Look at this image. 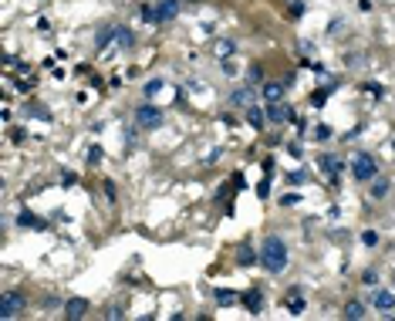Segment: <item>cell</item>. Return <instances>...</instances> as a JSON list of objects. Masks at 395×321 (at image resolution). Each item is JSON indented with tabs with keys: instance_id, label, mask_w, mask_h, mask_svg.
<instances>
[{
	"instance_id": "22",
	"label": "cell",
	"mask_w": 395,
	"mask_h": 321,
	"mask_svg": "<svg viewBox=\"0 0 395 321\" xmlns=\"http://www.w3.org/2000/svg\"><path fill=\"white\" fill-rule=\"evenodd\" d=\"M216 305H220V308L240 305V294H236V291H226V288H220V291H216Z\"/></svg>"
},
{
	"instance_id": "37",
	"label": "cell",
	"mask_w": 395,
	"mask_h": 321,
	"mask_svg": "<svg viewBox=\"0 0 395 321\" xmlns=\"http://www.w3.org/2000/svg\"><path fill=\"white\" fill-rule=\"evenodd\" d=\"M102 156H105V153H102V145H91V149H88V162H91V166L102 162Z\"/></svg>"
},
{
	"instance_id": "14",
	"label": "cell",
	"mask_w": 395,
	"mask_h": 321,
	"mask_svg": "<svg viewBox=\"0 0 395 321\" xmlns=\"http://www.w3.org/2000/svg\"><path fill=\"white\" fill-rule=\"evenodd\" d=\"M115 44H118L122 51H132V48H135V34H132V27L115 24Z\"/></svg>"
},
{
	"instance_id": "18",
	"label": "cell",
	"mask_w": 395,
	"mask_h": 321,
	"mask_svg": "<svg viewBox=\"0 0 395 321\" xmlns=\"http://www.w3.org/2000/svg\"><path fill=\"white\" fill-rule=\"evenodd\" d=\"M213 54L216 58H233L236 54V41H226V37H220V41H213Z\"/></svg>"
},
{
	"instance_id": "19",
	"label": "cell",
	"mask_w": 395,
	"mask_h": 321,
	"mask_svg": "<svg viewBox=\"0 0 395 321\" xmlns=\"http://www.w3.org/2000/svg\"><path fill=\"white\" fill-rule=\"evenodd\" d=\"M341 314H345V318H365V314H368V308H365L362 301H358V297H351V301H345Z\"/></svg>"
},
{
	"instance_id": "36",
	"label": "cell",
	"mask_w": 395,
	"mask_h": 321,
	"mask_svg": "<svg viewBox=\"0 0 395 321\" xmlns=\"http://www.w3.org/2000/svg\"><path fill=\"white\" fill-rule=\"evenodd\" d=\"M274 166H277V162H274V156H267V159L260 162V169H264V176H267V179L274 176Z\"/></svg>"
},
{
	"instance_id": "1",
	"label": "cell",
	"mask_w": 395,
	"mask_h": 321,
	"mask_svg": "<svg viewBox=\"0 0 395 321\" xmlns=\"http://www.w3.org/2000/svg\"><path fill=\"white\" fill-rule=\"evenodd\" d=\"M287 260H290V250H287V243H284V237L270 233V237L260 243V267H264L267 274H284L287 271Z\"/></svg>"
},
{
	"instance_id": "7",
	"label": "cell",
	"mask_w": 395,
	"mask_h": 321,
	"mask_svg": "<svg viewBox=\"0 0 395 321\" xmlns=\"http://www.w3.org/2000/svg\"><path fill=\"white\" fill-rule=\"evenodd\" d=\"M260 95H264V102H267V105L284 102V95H287V81H267L264 88H260Z\"/></svg>"
},
{
	"instance_id": "23",
	"label": "cell",
	"mask_w": 395,
	"mask_h": 321,
	"mask_svg": "<svg viewBox=\"0 0 395 321\" xmlns=\"http://www.w3.org/2000/svg\"><path fill=\"white\" fill-rule=\"evenodd\" d=\"M112 41H115V27L108 24V27H102V31L95 34V48L102 51V48H108V44H112Z\"/></svg>"
},
{
	"instance_id": "12",
	"label": "cell",
	"mask_w": 395,
	"mask_h": 321,
	"mask_svg": "<svg viewBox=\"0 0 395 321\" xmlns=\"http://www.w3.org/2000/svg\"><path fill=\"white\" fill-rule=\"evenodd\" d=\"M88 308L91 305L85 301V297H68L61 311H65V318H81V314H88Z\"/></svg>"
},
{
	"instance_id": "25",
	"label": "cell",
	"mask_w": 395,
	"mask_h": 321,
	"mask_svg": "<svg viewBox=\"0 0 395 321\" xmlns=\"http://www.w3.org/2000/svg\"><path fill=\"white\" fill-rule=\"evenodd\" d=\"M24 115H34V119H41V122H51V115L41 108V105H24Z\"/></svg>"
},
{
	"instance_id": "34",
	"label": "cell",
	"mask_w": 395,
	"mask_h": 321,
	"mask_svg": "<svg viewBox=\"0 0 395 321\" xmlns=\"http://www.w3.org/2000/svg\"><path fill=\"white\" fill-rule=\"evenodd\" d=\"M260 78H264V71H260V64H253L250 71H247V81H250V85H260Z\"/></svg>"
},
{
	"instance_id": "9",
	"label": "cell",
	"mask_w": 395,
	"mask_h": 321,
	"mask_svg": "<svg viewBox=\"0 0 395 321\" xmlns=\"http://www.w3.org/2000/svg\"><path fill=\"white\" fill-rule=\"evenodd\" d=\"M318 166H321V173L324 176H331V179H338V173L345 169V162L338 159V156H331V153H324V156H318Z\"/></svg>"
},
{
	"instance_id": "2",
	"label": "cell",
	"mask_w": 395,
	"mask_h": 321,
	"mask_svg": "<svg viewBox=\"0 0 395 321\" xmlns=\"http://www.w3.org/2000/svg\"><path fill=\"white\" fill-rule=\"evenodd\" d=\"M351 176L358 179V183H371V179L379 176V159H375V153H355V159H351Z\"/></svg>"
},
{
	"instance_id": "43",
	"label": "cell",
	"mask_w": 395,
	"mask_h": 321,
	"mask_svg": "<svg viewBox=\"0 0 395 321\" xmlns=\"http://www.w3.org/2000/svg\"><path fill=\"white\" fill-rule=\"evenodd\" d=\"M392 149H395V139H392Z\"/></svg>"
},
{
	"instance_id": "31",
	"label": "cell",
	"mask_w": 395,
	"mask_h": 321,
	"mask_svg": "<svg viewBox=\"0 0 395 321\" xmlns=\"http://www.w3.org/2000/svg\"><path fill=\"white\" fill-rule=\"evenodd\" d=\"M362 284H365V288H379V274H375V271H365L362 274Z\"/></svg>"
},
{
	"instance_id": "40",
	"label": "cell",
	"mask_w": 395,
	"mask_h": 321,
	"mask_svg": "<svg viewBox=\"0 0 395 321\" xmlns=\"http://www.w3.org/2000/svg\"><path fill=\"white\" fill-rule=\"evenodd\" d=\"M281 203H284V206H294V203H301V193H287Z\"/></svg>"
},
{
	"instance_id": "35",
	"label": "cell",
	"mask_w": 395,
	"mask_h": 321,
	"mask_svg": "<svg viewBox=\"0 0 395 321\" xmlns=\"http://www.w3.org/2000/svg\"><path fill=\"white\" fill-rule=\"evenodd\" d=\"M102 190H105V200L115 203V196H118V193H115V183H112V179H105V183H102Z\"/></svg>"
},
{
	"instance_id": "11",
	"label": "cell",
	"mask_w": 395,
	"mask_h": 321,
	"mask_svg": "<svg viewBox=\"0 0 395 321\" xmlns=\"http://www.w3.org/2000/svg\"><path fill=\"white\" fill-rule=\"evenodd\" d=\"M17 226H21V230H48V223H44L37 213H31V210H21V213H17Z\"/></svg>"
},
{
	"instance_id": "42",
	"label": "cell",
	"mask_w": 395,
	"mask_h": 321,
	"mask_svg": "<svg viewBox=\"0 0 395 321\" xmlns=\"http://www.w3.org/2000/svg\"><path fill=\"white\" fill-rule=\"evenodd\" d=\"M392 284H395V271H392Z\"/></svg>"
},
{
	"instance_id": "39",
	"label": "cell",
	"mask_w": 395,
	"mask_h": 321,
	"mask_svg": "<svg viewBox=\"0 0 395 321\" xmlns=\"http://www.w3.org/2000/svg\"><path fill=\"white\" fill-rule=\"evenodd\" d=\"M287 153L294 156V159H301V156H304V149H301V142H287Z\"/></svg>"
},
{
	"instance_id": "26",
	"label": "cell",
	"mask_w": 395,
	"mask_h": 321,
	"mask_svg": "<svg viewBox=\"0 0 395 321\" xmlns=\"http://www.w3.org/2000/svg\"><path fill=\"white\" fill-rule=\"evenodd\" d=\"M287 17H290V21H301V17H304V4H301V0H290Z\"/></svg>"
},
{
	"instance_id": "29",
	"label": "cell",
	"mask_w": 395,
	"mask_h": 321,
	"mask_svg": "<svg viewBox=\"0 0 395 321\" xmlns=\"http://www.w3.org/2000/svg\"><path fill=\"white\" fill-rule=\"evenodd\" d=\"M287 183H290V186H304V183H307V173H304V169L290 173V176H287Z\"/></svg>"
},
{
	"instance_id": "24",
	"label": "cell",
	"mask_w": 395,
	"mask_h": 321,
	"mask_svg": "<svg viewBox=\"0 0 395 321\" xmlns=\"http://www.w3.org/2000/svg\"><path fill=\"white\" fill-rule=\"evenodd\" d=\"M139 17H142L145 24H155V4H142V7H139Z\"/></svg>"
},
{
	"instance_id": "16",
	"label": "cell",
	"mask_w": 395,
	"mask_h": 321,
	"mask_svg": "<svg viewBox=\"0 0 395 321\" xmlns=\"http://www.w3.org/2000/svg\"><path fill=\"white\" fill-rule=\"evenodd\" d=\"M247 112V125L250 128H264L267 125V112L260 108V105H250V108H243Z\"/></svg>"
},
{
	"instance_id": "33",
	"label": "cell",
	"mask_w": 395,
	"mask_h": 321,
	"mask_svg": "<svg viewBox=\"0 0 395 321\" xmlns=\"http://www.w3.org/2000/svg\"><path fill=\"white\" fill-rule=\"evenodd\" d=\"M257 196L260 200H270V179L264 176V183H257Z\"/></svg>"
},
{
	"instance_id": "17",
	"label": "cell",
	"mask_w": 395,
	"mask_h": 321,
	"mask_svg": "<svg viewBox=\"0 0 395 321\" xmlns=\"http://www.w3.org/2000/svg\"><path fill=\"white\" fill-rule=\"evenodd\" d=\"M257 260H260V257H257V250H253V243H243V247L236 250V264H240V267H253Z\"/></svg>"
},
{
	"instance_id": "15",
	"label": "cell",
	"mask_w": 395,
	"mask_h": 321,
	"mask_svg": "<svg viewBox=\"0 0 395 321\" xmlns=\"http://www.w3.org/2000/svg\"><path fill=\"white\" fill-rule=\"evenodd\" d=\"M284 308H287L290 314H304V294H301L298 288H290L287 294H284Z\"/></svg>"
},
{
	"instance_id": "4",
	"label": "cell",
	"mask_w": 395,
	"mask_h": 321,
	"mask_svg": "<svg viewBox=\"0 0 395 321\" xmlns=\"http://www.w3.org/2000/svg\"><path fill=\"white\" fill-rule=\"evenodd\" d=\"M135 125L139 128H159L162 125L159 105H142V108H135Z\"/></svg>"
},
{
	"instance_id": "8",
	"label": "cell",
	"mask_w": 395,
	"mask_h": 321,
	"mask_svg": "<svg viewBox=\"0 0 395 321\" xmlns=\"http://www.w3.org/2000/svg\"><path fill=\"white\" fill-rule=\"evenodd\" d=\"M240 305L247 308L250 314H260V311H264V294H260V288L243 291V294H240Z\"/></svg>"
},
{
	"instance_id": "21",
	"label": "cell",
	"mask_w": 395,
	"mask_h": 321,
	"mask_svg": "<svg viewBox=\"0 0 395 321\" xmlns=\"http://www.w3.org/2000/svg\"><path fill=\"white\" fill-rule=\"evenodd\" d=\"M331 91H338V81H331V85H324V88H318L314 95H311V105H314V108H321L324 102H328V95Z\"/></svg>"
},
{
	"instance_id": "41",
	"label": "cell",
	"mask_w": 395,
	"mask_h": 321,
	"mask_svg": "<svg viewBox=\"0 0 395 321\" xmlns=\"http://www.w3.org/2000/svg\"><path fill=\"white\" fill-rule=\"evenodd\" d=\"M57 308H65L57 297H48V301H44V311H57Z\"/></svg>"
},
{
	"instance_id": "5",
	"label": "cell",
	"mask_w": 395,
	"mask_h": 321,
	"mask_svg": "<svg viewBox=\"0 0 395 321\" xmlns=\"http://www.w3.org/2000/svg\"><path fill=\"white\" fill-rule=\"evenodd\" d=\"M183 10V0H159L155 4V24H172Z\"/></svg>"
},
{
	"instance_id": "10",
	"label": "cell",
	"mask_w": 395,
	"mask_h": 321,
	"mask_svg": "<svg viewBox=\"0 0 395 321\" xmlns=\"http://www.w3.org/2000/svg\"><path fill=\"white\" fill-rule=\"evenodd\" d=\"M371 305H375V311H395V294L385 288H375L371 291Z\"/></svg>"
},
{
	"instance_id": "32",
	"label": "cell",
	"mask_w": 395,
	"mask_h": 321,
	"mask_svg": "<svg viewBox=\"0 0 395 321\" xmlns=\"http://www.w3.org/2000/svg\"><path fill=\"white\" fill-rule=\"evenodd\" d=\"M159 88H162V81H159V78H152L149 85H145V98H155V95H159Z\"/></svg>"
},
{
	"instance_id": "3",
	"label": "cell",
	"mask_w": 395,
	"mask_h": 321,
	"mask_svg": "<svg viewBox=\"0 0 395 321\" xmlns=\"http://www.w3.org/2000/svg\"><path fill=\"white\" fill-rule=\"evenodd\" d=\"M24 308H27V301L21 291H4V297H0V318H21Z\"/></svg>"
},
{
	"instance_id": "13",
	"label": "cell",
	"mask_w": 395,
	"mask_h": 321,
	"mask_svg": "<svg viewBox=\"0 0 395 321\" xmlns=\"http://www.w3.org/2000/svg\"><path fill=\"white\" fill-rule=\"evenodd\" d=\"M253 95H257V91H253L250 85H243V88H236L233 95H230V105H233V108H250V105H253Z\"/></svg>"
},
{
	"instance_id": "28",
	"label": "cell",
	"mask_w": 395,
	"mask_h": 321,
	"mask_svg": "<svg viewBox=\"0 0 395 321\" xmlns=\"http://www.w3.org/2000/svg\"><path fill=\"white\" fill-rule=\"evenodd\" d=\"M331 136H334V128H331V125H314V139H318V142H328Z\"/></svg>"
},
{
	"instance_id": "38",
	"label": "cell",
	"mask_w": 395,
	"mask_h": 321,
	"mask_svg": "<svg viewBox=\"0 0 395 321\" xmlns=\"http://www.w3.org/2000/svg\"><path fill=\"white\" fill-rule=\"evenodd\" d=\"M27 139H31V132H27V128H14V142H17V145L27 142Z\"/></svg>"
},
{
	"instance_id": "6",
	"label": "cell",
	"mask_w": 395,
	"mask_h": 321,
	"mask_svg": "<svg viewBox=\"0 0 395 321\" xmlns=\"http://www.w3.org/2000/svg\"><path fill=\"white\" fill-rule=\"evenodd\" d=\"M264 112H267V125H284V122L294 119V108H290L287 102H274V105H267Z\"/></svg>"
},
{
	"instance_id": "20",
	"label": "cell",
	"mask_w": 395,
	"mask_h": 321,
	"mask_svg": "<svg viewBox=\"0 0 395 321\" xmlns=\"http://www.w3.org/2000/svg\"><path fill=\"white\" fill-rule=\"evenodd\" d=\"M385 196H388V179L379 173V176L371 179V200H385Z\"/></svg>"
},
{
	"instance_id": "44",
	"label": "cell",
	"mask_w": 395,
	"mask_h": 321,
	"mask_svg": "<svg viewBox=\"0 0 395 321\" xmlns=\"http://www.w3.org/2000/svg\"><path fill=\"white\" fill-rule=\"evenodd\" d=\"M186 4H193V0H186Z\"/></svg>"
},
{
	"instance_id": "30",
	"label": "cell",
	"mask_w": 395,
	"mask_h": 321,
	"mask_svg": "<svg viewBox=\"0 0 395 321\" xmlns=\"http://www.w3.org/2000/svg\"><path fill=\"white\" fill-rule=\"evenodd\" d=\"M362 243H365V247H379V233H375V230H365L362 233Z\"/></svg>"
},
{
	"instance_id": "27",
	"label": "cell",
	"mask_w": 395,
	"mask_h": 321,
	"mask_svg": "<svg viewBox=\"0 0 395 321\" xmlns=\"http://www.w3.org/2000/svg\"><path fill=\"white\" fill-rule=\"evenodd\" d=\"M362 91H365V95H375V98H382V95H385V88H382L379 81H365V85H362Z\"/></svg>"
}]
</instances>
